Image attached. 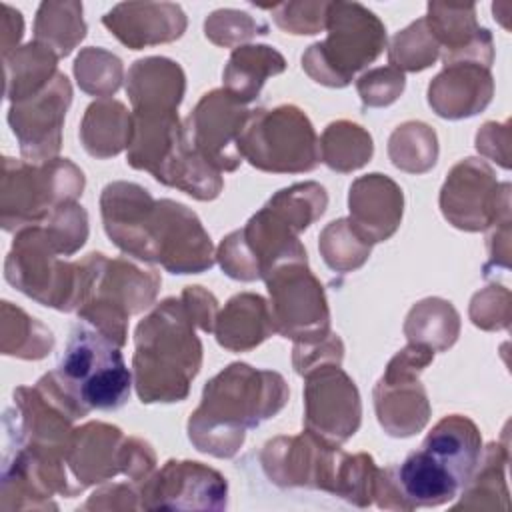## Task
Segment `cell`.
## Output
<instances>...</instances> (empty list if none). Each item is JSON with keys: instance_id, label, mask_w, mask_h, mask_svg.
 Returning <instances> with one entry per match:
<instances>
[{"instance_id": "obj_5", "label": "cell", "mask_w": 512, "mask_h": 512, "mask_svg": "<svg viewBox=\"0 0 512 512\" xmlns=\"http://www.w3.org/2000/svg\"><path fill=\"white\" fill-rule=\"evenodd\" d=\"M328 36L302 54L304 72L318 84L344 88L386 48L384 22L360 2H328Z\"/></svg>"}, {"instance_id": "obj_9", "label": "cell", "mask_w": 512, "mask_h": 512, "mask_svg": "<svg viewBox=\"0 0 512 512\" xmlns=\"http://www.w3.org/2000/svg\"><path fill=\"white\" fill-rule=\"evenodd\" d=\"M270 294L274 332L294 344H314L330 334V308L324 286L308 268V260H290L264 276Z\"/></svg>"}, {"instance_id": "obj_36", "label": "cell", "mask_w": 512, "mask_h": 512, "mask_svg": "<svg viewBox=\"0 0 512 512\" xmlns=\"http://www.w3.org/2000/svg\"><path fill=\"white\" fill-rule=\"evenodd\" d=\"M424 20L440 50L444 48L442 58L468 46L480 32L474 4L428 2Z\"/></svg>"}, {"instance_id": "obj_15", "label": "cell", "mask_w": 512, "mask_h": 512, "mask_svg": "<svg viewBox=\"0 0 512 512\" xmlns=\"http://www.w3.org/2000/svg\"><path fill=\"white\" fill-rule=\"evenodd\" d=\"M144 510H224L226 478L196 460H168L136 484Z\"/></svg>"}, {"instance_id": "obj_44", "label": "cell", "mask_w": 512, "mask_h": 512, "mask_svg": "<svg viewBox=\"0 0 512 512\" xmlns=\"http://www.w3.org/2000/svg\"><path fill=\"white\" fill-rule=\"evenodd\" d=\"M276 26L288 34L310 36L326 28L328 2H280L268 8Z\"/></svg>"}, {"instance_id": "obj_13", "label": "cell", "mask_w": 512, "mask_h": 512, "mask_svg": "<svg viewBox=\"0 0 512 512\" xmlns=\"http://www.w3.org/2000/svg\"><path fill=\"white\" fill-rule=\"evenodd\" d=\"M304 380V430L342 446L362 422V402L354 380L334 362L312 368Z\"/></svg>"}, {"instance_id": "obj_17", "label": "cell", "mask_w": 512, "mask_h": 512, "mask_svg": "<svg viewBox=\"0 0 512 512\" xmlns=\"http://www.w3.org/2000/svg\"><path fill=\"white\" fill-rule=\"evenodd\" d=\"M152 262H160L172 274H200L214 266V244L200 218L184 204L156 200L152 226Z\"/></svg>"}, {"instance_id": "obj_8", "label": "cell", "mask_w": 512, "mask_h": 512, "mask_svg": "<svg viewBox=\"0 0 512 512\" xmlns=\"http://www.w3.org/2000/svg\"><path fill=\"white\" fill-rule=\"evenodd\" d=\"M60 256L42 224L26 226L14 236L4 262V278L42 306L76 312L78 264Z\"/></svg>"}, {"instance_id": "obj_49", "label": "cell", "mask_w": 512, "mask_h": 512, "mask_svg": "<svg viewBox=\"0 0 512 512\" xmlns=\"http://www.w3.org/2000/svg\"><path fill=\"white\" fill-rule=\"evenodd\" d=\"M476 150L494 160L500 168H510V122H486L476 132Z\"/></svg>"}, {"instance_id": "obj_7", "label": "cell", "mask_w": 512, "mask_h": 512, "mask_svg": "<svg viewBox=\"0 0 512 512\" xmlns=\"http://www.w3.org/2000/svg\"><path fill=\"white\" fill-rule=\"evenodd\" d=\"M242 160L262 172L300 174L320 164V144L310 118L294 104L256 108L238 138Z\"/></svg>"}, {"instance_id": "obj_14", "label": "cell", "mask_w": 512, "mask_h": 512, "mask_svg": "<svg viewBox=\"0 0 512 512\" xmlns=\"http://www.w3.org/2000/svg\"><path fill=\"white\" fill-rule=\"evenodd\" d=\"M342 456L340 446L304 430L298 436L268 440L260 452V464L268 480L280 488H314L334 494Z\"/></svg>"}, {"instance_id": "obj_12", "label": "cell", "mask_w": 512, "mask_h": 512, "mask_svg": "<svg viewBox=\"0 0 512 512\" xmlns=\"http://www.w3.org/2000/svg\"><path fill=\"white\" fill-rule=\"evenodd\" d=\"M438 202L448 224L480 232L510 216V184L498 182L486 160L464 158L450 168Z\"/></svg>"}, {"instance_id": "obj_29", "label": "cell", "mask_w": 512, "mask_h": 512, "mask_svg": "<svg viewBox=\"0 0 512 512\" xmlns=\"http://www.w3.org/2000/svg\"><path fill=\"white\" fill-rule=\"evenodd\" d=\"M58 56L32 40L4 56V96L14 104L38 94L58 74Z\"/></svg>"}, {"instance_id": "obj_37", "label": "cell", "mask_w": 512, "mask_h": 512, "mask_svg": "<svg viewBox=\"0 0 512 512\" xmlns=\"http://www.w3.org/2000/svg\"><path fill=\"white\" fill-rule=\"evenodd\" d=\"M318 250L322 260L334 272H354L370 258L372 244H368L350 224L348 218H338L326 224L318 236Z\"/></svg>"}, {"instance_id": "obj_46", "label": "cell", "mask_w": 512, "mask_h": 512, "mask_svg": "<svg viewBox=\"0 0 512 512\" xmlns=\"http://www.w3.org/2000/svg\"><path fill=\"white\" fill-rule=\"evenodd\" d=\"M510 290L490 284L476 292L470 300V320L480 330H508L510 326Z\"/></svg>"}, {"instance_id": "obj_22", "label": "cell", "mask_w": 512, "mask_h": 512, "mask_svg": "<svg viewBox=\"0 0 512 512\" xmlns=\"http://www.w3.org/2000/svg\"><path fill=\"white\" fill-rule=\"evenodd\" d=\"M494 78L490 68L474 62L446 64L428 86V104L448 120L480 114L492 102Z\"/></svg>"}, {"instance_id": "obj_1", "label": "cell", "mask_w": 512, "mask_h": 512, "mask_svg": "<svg viewBox=\"0 0 512 512\" xmlns=\"http://www.w3.org/2000/svg\"><path fill=\"white\" fill-rule=\"evenodd\" d=\"M288 398L282 374L232 362L206 382L202 400L188 418V438L204 454L232 458L244 444L246 430L276 416Z\"/></svg>"}, {"instance_id": "obj_38", "label": "cell", "mask_w": 512, "mask_h": 512, "mask_svg": "<svg viewBox=\"0 0 512 512\" xmlns=\"http://www.w3.org/2000/svg\"><path fill=\"white\" fill-rule=\"evenodd\" d=\"M266 206L300 234L326 212L328 194L318 182H298L278 190Z\"/></svg>"}, {"instance_id": "obj_26", "label": "cell", "mask_w": 512, "mask_h": 512, "mask_svg": "<svg viewBox=\"0 0 512 512\" xmlns=\"http://www.w3.org/2000/svg\"><path fill=\"white\" fill-rule=\"evenodd\" d=\"M216 342L230 352H248L274 334L268 302L254 292L232 296L216 316Z\"/></svg>"}, {"instance_id": "obj_40", "label": "cell", "mask_w": 512, "mask_h": 512, "mask_svg": "<svg viewBox=\"0 0 512 512\" xmlns=\"http://www.w3.org/2000/svg\"><path fill=\"white\" fill-rule=\"evenodd\" d=\"M440 56V46L424 18L414 20L396 32L388 48V64L400 72H420L432 66Z\"/></svg>"}, {"instance_id": "obj_25", "label": "cell", "mask_w": 512, "mask_h": 512, "mask_svg": "<svg viewBox=\"0 0 512 512\" xmlns=\"http://www.w3.org/2000/svg\"><path fill=\"white\" fill-rule=\"evenodd\" d=\"M124 438L118 426L106 422H86L74 428L68 448V466L84 490L120 474V448Z\"/></svg>"}, {"instance_id": "obj_33", "label": "cell", "mask_w": 512, "mask_h": 512, "mask_svg": "<svg viewBox=\"0 0 512 512\" xmlns=\"http://www.w3.org/2000/svg\"><path fill=\"white\" fill-rule=\"evenodd\" d=\"M82 2H42L34 18V40L48 46L58 58H66L86 36Z\"/></svg>"}, {"instance_id": "obj_11", "label": "cell", "mask_w": 512, "mask_h": 512, "mask_svg": "<svg viewBox=\"0 0 512 512\" xmlns=\"http://www.w3.org/2000/svg\"><path fill=\"white\" fill-rule=\"evenodd\" d=\"M432 360L434 350L408 342L388 362L382 378L374 386V410L386 434L408 438L428 424L430 402L418 376Z\"/></svg>"}, {"instance_id": "obj_47", "label": "cell", "mask_w": 512, "mask_h": 512, "mask_svg": "<svg viewBox=\"0 0 512 512\" xmlns=\"http://www.w3.org/2000/svg\"><path fill=\"white\" fill-rule=\"evenodd\" d=\"M342 358H344V344L340 336L334 332H330L326 338L314 344H294V350H292V366L300 376H304L312 368L326 362L342 364Z\"/></svg>"}, {"instance_id": "obj_16", "label": "cell", "mask_w": 512, "mask_h": 512, "mask_svg": "<svg viewBox=\"0 0 512 512\" xmlns=\"http://www.w3.org/2000/svg\"><path fill=\"white\" fill-rule=\"evenodd\" d=\"M252 110L224 88L206 92L184 120L192 148L220 172H234L242 164L238 138Z\"/></svg>"}, {"instance_id": "obj_39", "label": "cell", "mask_w": 512, "mask_h": 512, "mask_svg": "<svg viewBox=\"0 0 512 512\" xmlns=\"http://www.w3.org/2000/svg\"><path fill=\"white\" fill-rule=\"evenodd\" d=\"M74 76L80 86L90 96L110 98L118 92L124 80L122 60L98 46L82 48L74 60Z\"/></svg>"}, {"instance_id": "obj_32", "label": "cell", "mask_w": 512, "mask_h": 512, "mask_svg": "<svg viewBox=\"0 0 512 512\" xmlns=\"http://www.w3.org/2000/svg\"><path fill=\"white\" fill-rule=\"evenodd\" d=\"M0 352L22 360H42L54 348L52 330L38 318L2 300L0 306Z\"/></svg>"}, {"instance_id": "obj_42", "label": "cell", "mask_w": 512, "mask_h": 512, "mask_svg": "<svg viewBox=\"0 0 512 512\" xmlns=\"http://www.w3.org/2000/svg\"><path fill=\"white\" fill-rule=\"evenodd\" d=\"M268 24L256 20L244 10L220 8L204 20L206 38L222 48H238L258 34H266Z\"/></svg>"}, {"instance_id": "obj_18", "label": "cell", "mask_w": 512, "mask_h": 512, "mask_svg": "<svg viewBox=\"0 0 512 512\" xmlns=\"http://www.w3.org/2000/svg\"><path fill=\"white\" fill-rule=\"evenodd\" d=\"M70 102V80L66 74L58 72L38 94L10 104L8 124L18 138L24 160L38 164L58 158L64 118Z\"/></svg>"}, {"instance_id": "obj_30", "label": "cell", "mask_w": 512, "mask_h": 512, "mask_svg": "<svg viewBox=\"0 0 512 512\" xmlns=\"http://www.w3.org/2000/svg\"><path fill=\"white\" fill-rule=\"evenodd\" d=\"M508 446L502 442H490L482 448L480 460L458 496L460 502L454 510H482V508H508L506 486Z\"/></svg>"}, {"instance_id": "obj_20", "label": "cell", "mask_w": 512, "mask_h": 512, "mask_svg": "<svg viewBox=\"0 0 512 512\" xmlns=\"http://www.w3.org/2000/svg\"><path fill=\"white\" fill-rule=\"evenodd\" d=\"M102 24L130 50H142L178 40L188 18L174 2H120L102 16Z\"/></svg>"}, {"instance_id": "obj_2", "label": "cell", "mask_w": 512, "mask_h": 512, "mask_svg": "<svg viewBox=\"0 0 512 512\" xmlns=\"http://www.w3.org/2000/svg\"><path fill=\"white\" fill-rule=\"evenodd\" d=\"M184 302L166 298L134 330L132 378L142 404L182 402L202 368V342Z\"/></svg>"}, {"instance_id": "obj_21", "label": "cell", "mask_w": 512, "mask_h": 512, "mask_svg": "<svg viewBox=\"0 0 512 512\" xmlns=\"http://www.w3.org/2000/svg\"><path fill=\"white\" fill-rule=\"evenodd\" d=\"M348 210L350 224L368 244L384 242L394 236L402 222V188L380 172L360 176L350 184Z\"/></svg>"}, {"instance_id": "obj_28", "label": "cell", "mask_w": 512, "mask_h": 512, "mask_svg": "<svg viewBox=\"0 0 512 512\" xmlns=\"http://www.w3.org/2000/svg\"><path fill=\"white\" fill-rule=\"evenodd\" d=\"M286 70L284 56L268 44H246L232 50L222 72L224 90L242 104L258 98L264 82L270 76Z\"/></svg>"}, {"instance_id": "obj_50", "label": "cell", "mask_w": 512, "mask_h": 512, "mask_svg": "<svg viewBox=\"0 0 512 512\" xmlns=\"http://www.w3.org/2000/svg\"><path fill=\"white\" fill-rule=\"evenodd\" d=\"M180 300L184 302L196 328H200L202 332H214L216 316L220 310H218V300L210 290L202 286H186L182 290Z\"/></svg>"}, {"instance_id": "obj_10", "label": "cell", "mask_w": 512, "mask_h": 512, "mask_svg": "<svg viewBox=\"0 0 512 512\" xmlns=\"http://www.w3.org/2000/svg\"><path fill=\"white\" fill-rule=\"evenodd\" d=\"M290 260H308L306 248L298 232L266 204L242 228L224 236L216 250L222 272L240 282L264 280L274 266Z\"/></svg>"}, {"instance_id": "obj_43", "label": "cell", "mask_w": 512, "mask_h": 512, "mask_svg": "<svg viewBox=\"0 0 512 512\" xmlns=\"http://www.w3.org/2000/svg\"><path fill=\"white\" fill-rule=\"evenodd\" d=\"M42 226L62 256L78 252L88 238V214L78 202L58 206Z\"/></svg>"}, {"instance_id": "obj_4", "label": "cell", "mask_w": 512, "mask_h": 512, "mask_svg": "<svg viewBox=\"0 0 512 512\" xmlns=\"http://www.w3.org/2000/svg\"><path fill=\"white\" fill-rule=\"evenodd\" d=\"M120 348L84 320L72 326L54 374L86 414L118 410L128 402L134 378Z\"/></svg>"}, {"instance_id": "obj_6", "label": "cell", "mask_w": 512, "mask_h": 512, "mask_svg": "<svg viewBox=\"0 0 512 512\" xmlns=\"http://www.w3.org/2000/svg\"><path fill=\"white\" fill-rule=\"evenodd\" d=\"M84 172L68 158L28 162L2 158L0 224L6 232L42 224L58 206L82 196Z\"/></svg>"}, {"instance_id": "obj_53", "label": "cell", "mask_w": 512, "mask_h": 512, "mask_svg": "<svg viewBox=\"0 0 512 512\" xmlns=\"http://www.w3.org/2000/svg\"><path fill=\"white\" fill-rule=\"evenodd\" d=\"M22 34H24L22 14L10 4H2V58L12 54L18 48Z\"/></svg>"}, {"instance_id": "obj_52", "label": "cell", "mask_w": 512, "mask_h": 512, "mask_svg": "<svg viewBox=\"0 0 512 512\" xmlns=\"http://www.w3.org/2000/svg\"><path fill=\"white\" fill-rule=\"evenodd\" d=\"M490 228L494 230L488 236V262L484 264V276H488L492 268L510 266V216L498 220Z\"/></svg>"}, {"instance_id": "obj_31", "label": "cell", "mask_w": 512, "mask_h": 512, "mask_svg": "<svg viewBox=\"0 0 512 512\" xmlns=\"http://www.w3.org/2000/svg\"><path fill=\"white\" fill-rule=\"evenodd\" d=\"M404 336L434 352H446L460 336V314L452 302L430 296L416 302L404 322Z\"/></svg>"}, {"instance_id": "obj_35", "label": "cell", "mask_w": 512, "mask_h": 512, "mask_svg": "<svg viewBox=\"0 0 512 512\" xmlns=\"http://www.w3.org/2000/svg\"><path fill=\"white\" fill-rule=\"evenodd\" d=\"M388 156L398 170L424 174L438 160V136L426 122L408 120L390 134Z\"/></svg>"}, {"instance_id": "obj_24", "label": "cell", "mask_w": 512, "mask_h": 512, "mask_svg": "<svg viewBox=\"0 0 512 512\" xmlns=\"http://www.w3.org/2000/svg\"><path fill=\"white\" fill-rule=\"evenodd\" d=\"M420 450L438 464L462 492L480 460L482 436L468 416L450 414L432 426Z\"/></svg>"}, {"instance_id": "obj_23", "label": "cell", "mask_w": 512, "mask_h": 512, "mask_svg": "<svg viewBox=\"0 0 512 512\" xmlns=\"http://www.w3.org/2000/svg\"><path fill=\"white\" fill-rule=\"evenodd\" d=\"M184 92V70L166 56H146L128 68L126 94L132 102V114L178 112Z\"/></svg>"}, {"instance_id": "obj_45", "label": "cell", "mask_w": 512, "mask_h": 512, "mask_svg": "<svg viewBox=\"0 0 512 512\" xmlns=\"http://www.w3.org/2000/svg\"><path fill=\"white\" fill-rule=\"evenodd\" d=\"M404 86V72L390 64L372 68L356 80V90L364 108H384L394 104L404 92Z\"/></svg>"}, {"instance_id": "obj_27", "label": "cell", "mask_w": 512, "mask_h": 512, "mask_svg": "<svg viewBox=\"0 0 512 512\" xmlns=\"http://www.w3.org/2000/svg\"><path fill=\"white\" fill-rule=\"evenodd\" d=\"M134 120L126 106L112 98L94 100L80 122V142L92 158H112L128 148Z\"/></svg>"}, {"instance_id": "obj_34", "label": "cell", "mask_w": 512, "mask_h": 512, "mask_svg": "<svg viewBox=\"0 0 512 512\" xmlns=\"http://www.w3.org/2000/svg\"><path fill=\"white\" fill-rule=\"evenodd\" d=\"M318 144L320 162L340 174H348L366 166L374 154L370 132L350 120L330 122L324 128Z\"/></svg>"}, {"instance_id": "obj_51", "label": "cell", "mask_w": 512, "mask_h": 512, "mask_svg": "<svg viewBox=\"0 0 512 512\" xmlns=\"http://www.w3.org/2000/svg\"><path fill=\"white\" fill-rule=\"evenodd\" d=\"M136 510L140 508L136 484H110L96 490L82 510Z\"/></svg>"}, {"instance_id": "obj_3", "label": "cell", "mask_w": 512, "mask_h": 512, "mask_svg": "<svg viewBox=\"0 0 512 512\" xmlns=\"http://www.w3.org/2000/svg\"><path fill=\"white\" fill-rule=\"evenodd\" d=\"M78 264L76 314L118 346L126 344L128 318L150 308L162 278L154 268H140L128 258L90 252Z\"/></svg>"}, {"instance_id": "obj_48", "label": "cell", "mask_w": 512, "mask_h": 512, "mask_svg": "<svg viewBox=\"0 0 512 512\" xmlns=\"http://www.w3.org/2000/svg\"><path fill=\"white\" fill-rule=\"evenodd\" d=\"M156 468V452L152 446L136 436H128L120 448V474L128 476L132 484L146 480Z\"/></svg>"}, {"instance_id": "obj_41", "label": "cell", "mask_w": 512, "mask_h": 512, "mask_svg": "<svg viewBox=\"0 0 512 512\" xmlns=\"http://www.w3.org/2000/svg\"><path fill=\"white\" fill-rule=\"evenodd\" d=\"M378 466L374 458L366 452L348 454L344 452L338 478H336V492L334 496L344 498L346 502L366 508L374 502V486L378 478Z\"/></svg>"}, {"instance_id": "obj_19", "label": "cell", "mask_w": 512, "mask_h": 512, "mask_svg": "<svg viewBox=\"0 0 512 512\" xmlns=\"http://www.w3.org/2000/svg\"><path fill=\"white\" fill-rule=\"evenodd\" d=\"M154 208L152 194L134 182H110L100 194L102 224L110 242L142 262H152L150 226Z\"/></svg>"}]
</instances>
